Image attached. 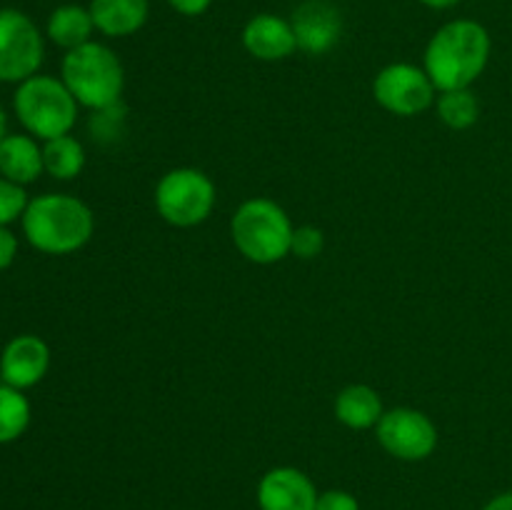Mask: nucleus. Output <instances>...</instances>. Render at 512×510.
I'll list each match as a JSON object with an SVG mask.
<instances>
[{
	"label": "nucleus",
	"instance_id": "f257e3e1",
	"mask_svg": "<svg viewBox=\"0 0 512 510\" xmlns=\"http://www.w3.org/2000/svg\"><path fill=\"white\" fill-rule=\"evenodd\" d=\"M493 53L488 28L473 18H455L440 25L425 45L423 68L435 90L470 88L485 73Z\"/></svg>",
	"mask_w": 512,
	"mask_h": 510
},
{
	"label": "nucleus",
	"instance_id": "4be33fe9",
	"mask_svg": "<svg viewBox=\"0 0 512 510\" xmlns=\"http://www.w3.org/2000/svg\"><path fill=\"white\" fill-rule=\"evenodd\" d=\"M28 203L30 198L25 185H18L0 175V225H3V228H10L13 223L23 220Z\"/></svg>",
	"mask_w": 512,
	"mask_h": 510
},
{
	"label": "nucleus",
	"instance_id": "393cba45",
	"mask_svg": "<svg viewBox=\"0 0 512 510\" xmlns=\"http://www.w3.org/2000/svg\"><path fill=\"white\" fill-rule=\"evenodd\" d=\"M18 258V238L10 228L0 225V270H8Z\"/></svg>",
	"mask_w": 512,
	"mask_h": 510
},
{
	"label": "nucleus",
	"instance_id": "9b49d317",
	"mask_svg": "<svg viewBox=\"0 0 512 510\" xmlns=\"http://www.w3.org/2000/svg\"><path fill=\"white\" fill-rule=\"evenodd\" d=\"M318 495L313 478L293 465L270 468L255 490L260 510H315Z\"/></svg>",
	"mask_w": 512,
	"mask_h": 510
},
{
	"label": "nucleus",
	"instance_id": "ddd939ff",
	"mask_svg": "<svg viewBox=\"0 0 512 510\" xmlns=\"http://www.w3.org/2000/svg\"><path fill=\"white\" fill-rule=\"evenodd\" d=\"M243 48L248 55L263 63H278V60L290 58L298 50V40H295L293 25L290 20L280 18L275 13H258L245 23Z\"/></svg>",
	"mask_w": 512,
	"mask_h": 510
},
{
	"label": "nucleus",
	"instance_id": "6e6552de",
	"mask_svg": "<svg viewBox=\"0 0 512 510\" xmlns=\"http://www.w3.org/2000/svg\"><path fill=\"white\" fill-rule=\"evenodd\" d=\"M375 438L380 448L395 460L420 463V460H428L438 448V425L423 410L400 405V408L385 410L380 423L375 425Z\"/></svg>",
	"mask_w": 512,
	"mask_h": 510
},
{
	"label": "nucleus",
	"instance_id": "0eeeda50",
	"mask_svg": "<svg viewBox=\"0 0 512 510\" xmlns=\"http://www.w3.org/2000/svg\"><path fill=\"white\" fill-rule=\"evenodd\" d=\"M45 40L38 25L15 8H0V83H23L38 75Z\"/></svg>",
	"mask_w": 512,
	"mask_h": 510
},
{
	"label": "nucleus",
	"instance_id": "4468645a",
	"mask_svg": "<svg viewBox=\"0 0 512 510\" xmlns=\"http://www.w3.org/2000/svg\"><path fill=\"white\" fill-rule=\"evenodd\" d=\"M95 30L105 38H130L150 18V0H90Z\"/></svg>",
	"mask_w": 512,
	"mask_h": 510
},
{
	"label": "nucleus",
	"instance_id": "f8f14e48",
	"mask_svg": "<svg viewBox=\"0 0 512 510\" xmlns=\"http://www.w3.org/2000/svg\"><path fill=\"white\" fill-rule=\"evenodd\" d=\"M295 40H298V50L308 55H325L340 43L343 35V18L340 10L328 0H305L295 8L293 18Z\"/></svg>",
	"mask_w": 512,
	"mask_h": 510
},
{
	"label": "nucleus",
	"instance_id": "a211bd4d",
	"mask_svg": "<svg viewBox=\"0 0 512 510\" xmlns=\"http://www.w3.org/2000/svg\"><path fill=\"white\" fill-rule=\"evenodd\" d=\"M43 165L45 173L55 180H75L85 168V148L75 135H60V138L43 143Z\"/></svg>",
	"mask_w": 512,
	"mask_h": 510
},
{
	"label": "nucleus",
	"instance_id": "aec40b11",
	"mask_svg": "<svg viewBox=\"0 0 512 510\" xmlns=\"http://www.w3.org/2000/svg\"><path fill=\"white\" fill-rule=\"evenodd\" d=\"M33 408L25 390L0 383V445L15 443L30 428Z\"/></svg>",
	"mask_w": 512,
	"mask_h": 510
},
{
	"label": "nucleus",
	"instance_id": "b1692460",
	"mask_svg": "<svg viewBox=\"0 0 512 510\" xmlns=\"http://www.w3.org/2000/svg\"><path fill=\"white\" fill-rule=\"evenodd\" d=\"M315 510H360V503L353 493H348V490L330 488L318 495Z\"/></svg>",
	"mask_w": 512,
	"mask_h": 510
},
{
	"label": "nucleus",
	"instance_id": "a878e982",
	"mask_svg": "<svg viewBox=\"0 0 512 510\" xmlns=\"http://www.w3.org/2000/svg\"><path fill=\"white\" fill-rule=\"evenodd\" d=\"M168 5L178 15H185V18H198V15L208 13L213 0H168Z\"/></svg>",
	"mask_w": 512,
	"mask_h": 510
},
{
	"label": "nucleus",
	"instance_id": "412c9836",
	"mask_svg": "<svg viewBox=\"0 0 512 510\" xmlns=\"http://www.w3.org/2000/svg\"><path fill=\"white\" fill-rule=\"evenodd\" d=\"M125 123H128V110L123 103H115L110 108L93 110L88 128L98 143L113 145L118 143L120 135H125Z\"/></svg>",
	"mask_w": 512,
	"mask_h": 510
},
{
	"label": "nucleus",
	"instance_id": "2eb2a0df",
	"mask_svg": "<svg viewBox=\"0 0 512 510\" xmlns=\"http://www.w3.org/2000/svg\"><path fill=\"white\" fill-rule=\"evenodd\" d=\"M45 173L43 145L28 133H8L0 143V175L18 185H30Z\"/></svg>",
	"mask_w": 512,
	"mask_h": 510
},
{
	"label": "nucleus",
	"instance_id": "7ed1b4c3",
	"mask_svg": "<svg viewBox=\"0 0 512 510\" xmlns=\"http://www.w3.org/2000/svg\"><path fill=\"white\" fill-rule=\"evenodd\" d=\"M295 225L283 205L270 198H248L230 218V240L245 260L275 265L293 250Z\"/></svg>",
	"mask_w": 512,
	"mask_h": 510
},
{
	"label": "nucleus",
	"instance_id": "bb28decb",
	"mask_svg": "<svg viewBox=\"0 0 512 510\" xmlns=\"http://www.w3.org/2000/svg\"><path fill=\"white\" fill-rule=\"evenodd\" d=\"M483 510H512V490H508V493L495 495V498H490L488 503L483 505Z\"/></svg>",
	"mask_w": 512,
	"mask_h": 510
},
{
	"label": "nucleus",
	"instance_id": "1a4fd4ad",
	"mask_svg": "<svg viewBox=\"0 0 512 510\" xmlns=\"http://www.w3.org/2000/svg\"><path fill=\"white\" fill-rule=\"evenodd\" d=\"M373 98L385 113L398 118H415L435 105L438 90L423 65L390 63L375 75Z\"/></svg>",
	"mask_w": 512,
	"mask_h": 510
},
{
	"label": "nucleus",
	"instance_id": "cd10ccee",
	"mask_svg": "<svg viewBox=\"0 0 512 510\" xmlns=\"http://www.w3.org/2000/svg\"><path fill=\"white\" fill-rule=\"evenodd\" d=\"M420 5H425V8L430 10H450L455 8V5H460L463 0H418Z\"/></svg>",
	"mask_w": 512,
	"mask_h": 510
},
{
	"label": "nucleus",
	"instance_id": "f3484780",
	"mask_svg": "<svg viewBox=\"0 0 512 510\" xmlns=\"http://www.w3.org/2000/svg\"><path fill=\"white\" fill-rule=\"evenodd\" d=\"M93 33L95 23L93 15H90V8L78 3L58 5V8L50 13L48 25H45V35H48L50 43L63 48L65 53L90 43V40H93Z\"/></svg>",
	"mask_w": 512,
	"mask_h": 510
},
{
	"label": "nucleus",
	"instance_id": "dca6fc26",
	"mask_svg": "<svg viewBox=\"0 0 512 510\" xmlns=\"http://www.w3.org/2000/svg\"><path fill=\"white\" fill-rule=\"evenodd\" d=\"M335 420L350 430H370L380 423L385 408L383 398L373 385L353 383L345 385L333 403Z\"/></svg>",
	"mask_w": 512,
	"mask_h": 510
},
{
	"label": "nucleus",
	"instance_id": "5701e85b",
	"mask_svg": "<svg viewBox=\"0 0 512 510\" xmlns=\"http://www.w3.org/2000/svg\"><path fill=\"white\" fill-rule=\"evenodd\" d=\"M325 235L318 225H298L293 233V250L290 255H298L300 260H313L323 253Z\"/></svg>",
	"mask_w": 512,
	"mask_h": 510
},
{
	"label": "nucleus",
	"instance_id": "20e7f679",
	"mask_svg": "<svg viewBox=\"0 0 512 510\" xmlns=\"http://www.w3.org/2000/svg\"><path fill=\"white\" fill-rule=\"evenodd\" d=\"M60 80L73 93L80 108L103 110L123 98L125 68L110 45L90 40L63 55Z\"/></svg>",
	"mask_w": 512,
	"mask_h": 510
},
{
	"label": "nucleus",
	"instance_id": "39448f33",
	"mask_svg": "<svg viewBox=\"0 0 512 510\" xmlns=\"http://www.w3.org/2000/svg\"><path fill=\"white\" fill-rule=\"evenodd\" d=\"M78 100L55 75H33L18 83L13 95V113L28 135L53 140L68 135L78 123Z\"/></svg>",
	"mask_w": 512,
	"mask_h": 510
},
{
	"label": "nucleus",
	"instance_id": "423d86ee",
	"mask_svg": "<svg viewBox=\"0 0 512 510\" xmlns=\"http://www.w3.org/2000/svg\"><path fill=\"white\" fill-rule=\"evenodd\" d=\"M155 210L173 228H198L213 215L218 188L200 168H173L158 180L153 193Z\"/></svg>",
	"mask_w": 512,
	"mask_h": 510
},
{
	"label": "nucleus",
	"instance_id": "c85d7f7f",
	"mask_svg": "<svg viewBox=\"0 0 512 510\" xmlns=\"http://www.w3.org/2000/svg\"><path fill=\"white\" fill-rule=\"evenodd\" d=\"M5 135H8V115H5V110L0 108V143H3Z\"/></svg>",
	"mask_w": 512,
	"mask_h": 510
},
{
	"label": "nucleus",
	"instance_id": "f03ea898",
	"mask_svg": "<svg viewBox=\"0 0 512 510\" xmlns=\"http://www.w3.org/2000/svg\"><path fill=\"white\" fill-rule=\"evenodd\" d=\"M20 228L38 253L73 255L93 240L95 215L78 195L43 193L30 198Z\"/></svg>",
	"mask_w": 512,
	"mask_h": 510
},
{
	"label": "nucleus",
	"instance_id": "6ab92c4d",
	"mask_svg": "<svg viewBox=\"0 0 512 510\" xmlns=\"http://www.w3.org/2000/svg\"><path fill=\"white\" fill-rule=\"evenodd\" d=\"M435 113L450 130H470L480 118V100L470 88L445 90L435 98Z\"/></svg>",
	"mask_w": 512,
	"mask_h": 510
},
{
	"label": "nucleus",
	"instance_id": "9d476101",
	"mask_svg": "<svg viewBox=\"0 0 512 510\" xmlns=\"http://www.w3.org/2000/svg\"><path fill=\"white\" fill-rule=\"evenodd\" d=\"M50 345L40 335L20 333L3 345L0 353V383L30 390L48 375Z\"/></svg>",
	"mask_w": 512,
	"mask_h": 510
}]
</instances>
